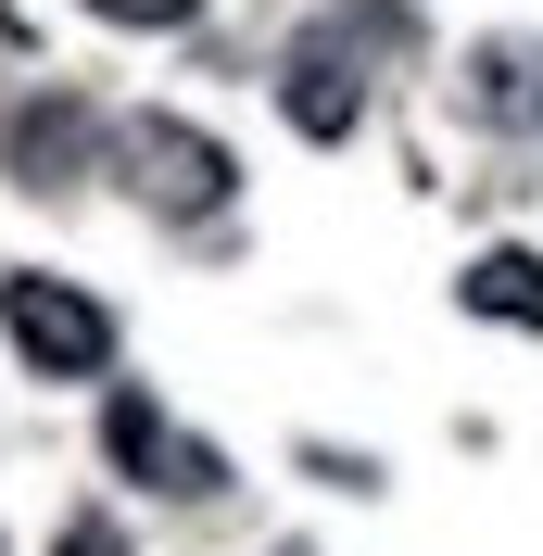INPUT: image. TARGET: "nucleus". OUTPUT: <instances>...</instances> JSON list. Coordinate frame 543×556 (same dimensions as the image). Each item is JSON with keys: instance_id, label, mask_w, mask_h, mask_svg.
Returning a JSON list of instances; mask_svg holds the SVG:
<instances>
[{"instance_id": "nucleus-1", "label": "nucleus", "mask_w": 543, "mask_h": 556, "mask_svg": "<svg viewBox=\"0 0 543 556\" xmlns=\"http://www.w3.org/2000/svg\"><path fill=\"white\" fill-rule=\"evenodd\" d=\"M0 329H13V354H26L38 380H102L114 367V316L89 291H64V278H38V266L0 278Z\"/></svg>"}, {"instance_id": "nucleus-2", "label": "nucleus", "mask_w": 543, "mask_h": 556, "mask_svg": "<svg viewBox=\"0 0 543 556\" xmlns=\"http://www.w3.org/2000/svg\"><path fill=\"white\" fill-rule=\"evenodd\" d=\"M114 152H127V190H139L152 215H228V190H240L228 139L177 127V114H127V127H114Z\"/></svg>"}, {"instance_id": "nucleus-3", "label": "nucleus", "mask_w": 543, "mask_h": 556, "mask_svg": "<svg viewBox=\"0 0 543 556\" xmlns=\"http://www.w3.org/2000/svg\"><path fill=\"white\" fill-rule=\"evenodd\" d=\"M102 443H114V468H139L152 493H190V506H203V493H228V455L190 443V430H165V405H152V392H114V405H102Z\"/></svg>"}, {"instance_id": "nucleus-4", "label": "nucleus", "mask_w": 543, "mask_h": 556, "mask_svg": "<svg viewBox=\"0 0 543 556\" xmlns=\"http://www.w3.org/2000/svg\"><path fill=\"white\" fill-rule=\"evenodd\" d=\"M278 114H291L304 139H354L367 76H354V38H341V26H304L291 51H278Z\"/></svg>"}, {"instance_id": "nucleus-5", "label": "nucleus", "mask_w": 543, "mask_h": 556, "mask_svg": "<svg viewBox=\"0 0 543 556\" xmlns=\"http://www.w3.org/2000/svg\"><path fill=\"white\" fill-rule=\"evenodd\" d=\"M455 102H468L493 139H531V127H543V38H531V26L468 38V64H455Z\"/></svg>"}, {"instance_id": "nucleus-6", "label": "nucleus", "mask_w": 543, "mask_h": 556, "mask_svg": "<svg viewBox=\"0 0 543 556\" xmlns=\"http://www.w3.org/2000/svg\"><path fill=\"white\" fill-rule=\"evenodd\" d=\"M0 165L26 177V190H76V165H89V102H26L13 127H0Z\"/></svg>"}, {"instance_id": "nucleus-7", "label": "nucleus", "mask_w": 543, "mask_h": 556, "mask_svg": "<svg viewBox=\"0 0 543 556\" xmlns=\"http://www.w3.org/2000/svg\"><path fill=\"white\" fill-rule=\"evenodd\" d=\"M455 304L506 316V329H543V253H480V266L455 278Z\"/></svg>"}, {"instance_id": "nucleus-8", "label": "nucleus", "mask_w": 543, "mask_h": 556, "mask_svg": "<svg viewBox=\"0 0 543 556\" xmlns=\"http://www.w3.org/2000/svg\"><path fill=\"white\" fill-rule=\"evenodd\" d=\"M89 13H102V26H190L203 0H89Z\"/></svg>"}, {"instance_id": "nucleus-9", "label": "nucleus", "mask_w": 543, "mask_h": 556, "mask_svg": "<svg viewBox=\"0 0 543 556\" xmlns=\"http://www.w3.org/2000/svg\"><path fill=\"white\" fill-rule=\"evenodd\" d=\"M51 556H127V531H114V519H64V544H51Z\"/></svg>"}, {"instance_id": "nucleus-10", "label": "nucleus", "mask_w": 543, "mask_h": 556, "mask_svg": "<svg viewBox=\"0 0 543 556\" xmlns=\"http://www.w3.org/2000/svg\"><path fill=\"white\" fill-rule=\"evenodd\" d=\"M278 556H304V544H278Z\"/></svg>"}]
</instances>
